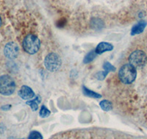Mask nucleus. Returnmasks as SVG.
Wrapping results in <instances>:
<instances>
[{
	"label": "nucleus",
	"instance_id": "nucleus-12",
	"mask_svg": "<svg viewBox=\"0 0 147 139\" xmlns=\"http://www.w3.org/2000/svg\"><path fill=\"white\" fill-rule=\"evenodd\" d=\"M99 105H100L101 108L105 111H110L113 109L112 103L107 100H103L101 101Z\"/></svg>",
	"mask_w": 147,
	"mask_h": 139
},
{
	"label": "nucleus",
	"instance_id": "nucleus-18",
	"mask_svg": "<svg viewBox=\"0 0 147 139\" xmlns=\"http://www.w3.org/2000/svg\"><path fill=\"white\" fill-rule=\"evenodd\" d=\"M1 23H2V21H1V18H0V27H1Z\"/></svg>",
	"mask_w": 147,
	"mask_h": 139
},
{
	"label": "nucleus",
	"instance_id": "nucleus-9",
	"mask_svg": "<svg viewBox=\"0 0 147 139\" xmlns=\"http://www.w3.org/2000/svg\"><path fill=\"white\" fill-rule=\"evenodd\" d=\"M146 27V21H141L138 22L137 24H136L133 27H132V30H131V35H136L140 34L141 32L144 31Z\"/></svg>",
	"mask_w": 147,
	"mask_h": 139
},
{
	"label": "nucleus",
	"instance_id": "nucleus-1",
	"mask_svg": "<svg viewBox=\"0 0 147 139\" xmlns=\"http://www.w3.org/2000/svg\"><path fill=\"white\" fill-rule=\"evenodd\" d=\"M137 70L136 67L131 64H125L119 69V78L123 84H130L136 80Z\"/></svg>",
	"mask_w": 147,
	"mask_h": 139
},
{
	"label": "nucleus",
	"instance_id": "nucleus-5",
	"mask_svg": "<svg viewBox=\"0 0 147 139\" xmlns=\"http://www.w3.org/2000/svg\"><path fill=\"white\" fill-rule=\"evenodd\" d=\"M146 60V54L145 53V52L141 50H136L129 56V64H131L136 67H141L145 65Z\"/></svg>",
	"mask_w": 147,
	"mask_h": 139
},
{
	"label": "nucleus",
	"instance_id": "nucleus-11",
	"mask_svg": "<svg viewBox=\"0 0 147 139\" xmlns=\"http://www.w3.org/2000/svg\"><path fill=\"white\" fill-rule=\"evenodd\" d=\"M40 96H37L35 100L27 101V104L30 106V108H32V111H35L38 110V104L40 103Z\"/></svg>",
	"mask_w": 147,
	"mask_h": 139
},
{
	"label": "nucleus",
	"instance_id": "nucleus-6",
	"mask_svg": "<svg viewBox=\"0 0 147 139\" xmlns=\"http://www.w3.org/2000/svg\"><path fill=\"white\" fill-rule=\"evenodd\" d=\"M19 52V48L18 45L13 42L8 43L4 48V53L7 58L10 59H13L18 56Z\"/></svg>",
	"mask_w": 147,
	"mask_h": 139
},
{
	"label": "nucleus",
	"instance_id": "nucleus-14",
	"mask_svg": "<svg viewBox=\"0 0 147 139\" xmlns=\"http://www.w3.org/2000/svg\"><path fill=\"white\" fill-rule=\"evenodd\" d=\"M50 114H51L50 111H49V110L45 106H41V108H40V112H39V115H40V117L47 118V117H48L49 115H50Z\"/></svg>",
	"mask_w": 147,
	"mask_h": 139
},
{
	"label": "nucleus",
	"instance_id": "nucleus-15",
	"mask_svg": "<svg viewBox=\"0 0 147 139\" xmlns=\"http://www.w3.org/2000/svg\"><path fill=\"white\" fill-rule=\"evenodd\" d=\"M103 68L104 70H105V71L107 72L108 73H110V72L115 71V70H116V68H115L113 65H111L110 62H108V61L105 62V64L103 65Z\"/></svg>",
	"mask_w": 147,
	"mask_h": 139
},
{
	"label": "nucleus",
	"instance_id": "nucleus-16",
	"mask_svg": "<svg viewBox=\"0 0 147 139\" xmlns=\"http://www.w3.org/2000/svg\"><path fill=\"white\" fill-rule=\"evenodd\" d=\"M28 139H43V136L38 131L33 130L29 135Z\"/></svg>",
	"mask_w": 147,
	"mask_h": 139
},
{
	"label": "nucleus",
	"instance_id": "nucleus-17",
	"mask_svg": "<svg viewBox=\"0 0 147 139\" xmlns=\"http://www.w3.org/2000/svg\"><path fill=\"white\" fill-rule=\"evenodd\" d=\"M107 74H108V73L106 71L98 72V73L96 74V78L98 80H104L106 78Z\"/></svg>",
	"mask_w": 147,
	"mask_h": 139
},
{
	"label": "nucleus",
	"instance_id": "nucleus-10",
	"mask_svg": "<svg viewBox=\"0 0 147 139\" xmlns=\"http://www.w3.org/2000/svg\"><path fill=\"white\" fill-rule=\"evenodd\" d=\"M82 92H83V94H85V96L88 97V98H94V99H99V98H102V95H101L100 94L89 90V89H88V88L85 86H82Z\"/></svg>",
	"mask_w": 147,
	"mask_h": 139
},
{
	"label": "nucleus",
	"instance_id": "nucleus-4",
	"mask_svg": "<svg viewBox=\"0 0 147 139\" xmlns=\"http://www.w3.org/2000/svg\"><path fill=\"white\" fill-rule=\"evenodd\" d=\"M44 65L47 70L50 72L57 71L62 65V60L56 53H49L44 59Z\"/></svg>",
	"mask_w": 147,
	"mask_h": 139
},
{
	"label": "nucleus",
	"instance_id": "nucleus-13",
	"mask_svg": "<svg viewBox=\"0 0 147 139\" xmlns=\"http://www.w3.org/2000/svg\"><path fill=\"white\" fill-rule=\"evenodd\" d=\"M96 55L97 54L96 53L94 50L90 51V52H88L87 54L85 55V58H84L83 59V63L84 64H88V63L91 62V61L96 57Z\"/></svg>",
	"mask_w": 147,
	"mask_h": 139
},
{
	"label": "nucleus",
	"instance_id": "nucleus-8",
	"mask_svg": "<svg viewBox=\"0 0 147 139\" xmlns=\"http://www.w3.org/2000/svg\"><path fill=\"white\" fill-rule=\"evenodd\" d=\"M113 49V45L112 44H110L109 43H106V42H102V43H99L96 48H95V52L97 55L102 54V53H105L106 51H110Z\"/></svg>",
	"mask_w": 147,
	"mask_h": 139
},
{
	"label": "nucleus",
	"instance_id": "nucleus-2",
	"mask_svg": "<svg viewBox=\"0 0 147 139\" xmlns=\"http://www.w3.org/2000/svg\"><path fill=\"white\" fill-rule=\"evenodd\" d=\"M40 47V42L38 37L30 34L25 37L23 41L24 50L29 54H35L38 51Z\"/></svg>",
	"mask_w": 147,
	"mask_h": 139
},
{
	"label": "nucleus",
	"instance_id": "nucleus-3",
	"mask_svg": "<svg viewBox=\"0 0 147 139\" xmlns=\"http://www.w3.org/2000/svg\"><path fill=\"white\" fill-rule=\"evenodd\" d=\"M16 90L14 80L8 75H3L0 76V94L5 96L11 95Z\"/></svg>",
	"mask_w": 147,
	"mask_h": 139
},
{
	"label": "nucleus",
	"instance_id": "nucleus-7",
	"mask_svg": "<svg viewBox=\"0 0 147 139\" xmlns=\"http://www.w3.org/2000/svg\"><path fill=\"white\" fill-rule=\"evenodd\" d=\"M18 95L23 100H31L35 97V92L28 86L24 85L18 91Z\"/></svg>",
	"mask_w": 147,
	"mask_h": 139
}]
</instances>
